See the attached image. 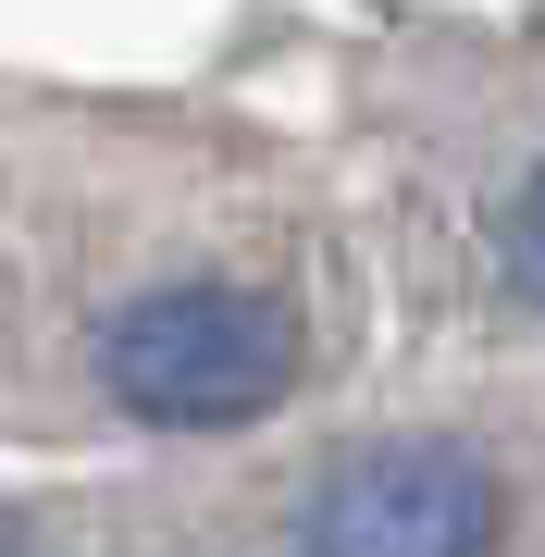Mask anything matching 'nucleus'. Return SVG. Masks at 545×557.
<instances>
[{"instance_id":"1","label":"nucleus","mask_w":545,"mask_h":557,"mask_svg":"<svg viewBox=\"0 0 545 557\" xmlns=\"http://www.w3.org/2000/svg\"><path fill=\"white\" fill-rule=\"evenodd\" d=\"M100 384L137 421H174V434L261 421L285 384H298V310L261 298V285H162V298L112 310Z\"/></svg>"},{"instance_id":"3","label":"nucleus","mask_w":545,"mask_h":557,"mask_svg":"<svg viewBox=\"0 0 545 557\" xmlns=\"http://www.w3.org/2000/svg\"><path fill=\"white\" fill-rule=\"evenodd\" d=\"M0 557H50V545H38V533H25V520H13V508H0Z\"/></svg>"},{"instance_id":"2","label":"nucleus","mask_w":545,"mask_h":557,"mask_svg":"<svg viewBox=\"0 0 545 557\" xmlns=\"http://www.w3.org/2000/svg\"><path fill=\"white\" fill-rule=\"evenodd\" d=\"M496 545V471L434 434L360 446L310 508V557H484Z\"/></svg>"}]
</instances>
